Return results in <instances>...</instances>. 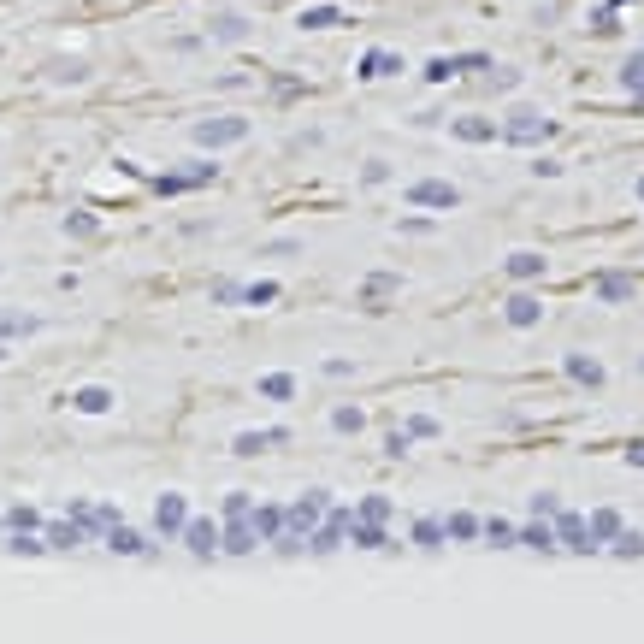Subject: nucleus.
Here are the masks:
<instances>
[{"instance_id": "25", "label": "nucleus", "mask_w": 644, "mask_h": 644, "mask_svg": "<svg viewBox=\"0 0 644 644\" xmlns=\"http://www.w3.org/2000/svg\"><path fill=\"white\" fill-rule=\"evenodd\" d=\"M597 296H603V302H627V296H633V278H627V272H603V278H597Z\"/></svg>"}, {"instance_id": "23", "label": "nucleus", "mask_w": 644, "mask_h": 644, "mask_svg": "<svg viewBox=\"0 0 644 644\" xmlns=\"http://www.w3.org/2000/svg\"><path fill=\"white\" fill-rule=\"evenodd\" d=\"M621 89L644 107V48H639V54H627V65H621Z\"/></svg>"}, {"instance_id": "29", "label": "nucleus", "mask_w": 644, "mask_h": 644, "mask_svg": "<svg viewBox=\"0 0 644 644\" xmlns=\"http://www.w3.org/2000/svg\"><path fill=\"white\" fill-rule=\"evenodd\" d=\"M585 526H591V538L603 544V538H615V532H621V515H615V509H597V515L585 520Z\"/></svg>"}, {"instance_id": "36", "label": "nucleus", "mask_w": 644, "mask_h": 644, "mask_svg": "<svg viewBox=\"0 0 644 644\" xmlns=\"http://www.w3.org/2000/svg\"><path fill=\"white\" fill-rule=\"evenodd\" d=\"M479 532H485V538H491L497 550H509V544H515V526H509V520H485Z\"/></svg>"}, {"instance_id": "43", "label": "nucleus", "mask_w": 644, "mask_h": 644, "mask_svg": "<svg viewBox=\"0 0 644 644\" xmlns=\"http://www.w3.org/2000/svg\"><path fill=\"white\" fill-rule=\"evenodd\" d=\"M591 30H597V36H615V30H621V24H615V6H603V12H591Z\"/></svg>"}, {"instance_id": "6", "label": "nucleus", "mask_w": 644, "mask_h": 644, "mask_svg": "<svg viewBox=\"0 0 644 644\" xmlns=\"http://www.w3.org/2000/svg\"><path fill=\"white\" fill-rule=\"evenodd\" d=\"M349 515H355V509H331V520L308 532V550H314V556H331V550L343 544V532H349Z\"/></svg>"}, {"instance_id": "35", "label": "nucleus", "mask_w": 644, "mask_h": 644, "mask_svg": "<svg viewBox=\"0 0 644 644\" xmlns=\"http://www.w3.org/2000/svg\"><path fill=\"white\" fill-rule=\"evenodd\" d=\"M331 426H337V432H361L367 414H361V408H331Z\"/></svg>"}, {"instance_id": "12", "label": "nucleus", "mask_w": 644, "mask_h": 644, "mask_svg": "<svg viewBox=\"0 0 644 644\" xmlns=\"http://www.w3.org/2000/svg\"><path fill=\"white\" fill-rule=\"evenodd\" d=\"M249 526H255L260 544H278V532H284V509H278V503H260V509H249Z\"/></svg>"}, {"instance_id": "3", "label": "nucleus", "mask_w": 644, "mask_h": 644, "mask_svg": "<svg viewBox=\"0 0 644 644\" xmlns=\"http://www.w3.org/2000/svg\"><path fill=\"white\" fill-rule=\"evenodd\" d=\"M219 178V166L213 160H190V172H154L148 184L160 195H184V190H201V184H213Z\"/></svg>"}, {"instance_id": "13", "label": "nucleus", "mask_w": 644, "mask_h": 644, "mask_svg": "<svg viewBox=\"0 0 644 644\" xmlns=\"http://www.w3.org/2000/svg\"><path fill=\"white\" fill-rule=\"evenodd\" d=\"M296 24H302V30H337V24H349V18H343V6L320 0V6H302V12H296Z\"/></svg>"}, {"instance_id": "2", "label": "nucleus", "mask_w": 644, "mask_h": 644, "mask_svg": "<svg viewBox=\"0 0 644 644\" xmlns=\"http://www.w3.org/2000/svg\"><path fill=\"white\" fill-rule=\"evenodd\" d=\"M249 119H237V113H219V119H195V142L201 148H237V142H249Z\"/></svg>"}, {"instance_id": "40", "label": "nucleus", "mask_w": 644, "mask_h": 644, "mask_svg": "<svg viewBox=\"0 0 644 644\" xmlns=\"http://www.w3.org/2000/svg\"><path fill=\"white\" fill-rule=\"evenodd\" d=\"M402 432H408V438H438V420H432V414H414Z\"/></svg>"}, {"instance_id": "20", "label": "nucleus", "mask_w": 644, "mask_h": 644, "mask_svg": "<svg viewBox=\"0 0 644 644\" xmlns=\"http://www.w3.org/2000/svg\"><path fill=\"white\" fill-rule=\"evenodd\" d=\"M42 544H48V550H77V544H83V526H71V520H54V526H48V520H42Z\"/></svg>"}, {"instance_id": "18", "label": "nucleus", "mask_w": 644, "mask_h": 644, "mask_svg": "<svg viewBox=\"0 0 644 644\" xmlns=\"http://www.w3.org/2000/svg\"><path fill=\"white\" fill-rule=\"evenodd\" d=\"M71 408H77V414H107V408H113V390H107V385L71 390Z\"/></svg>"}, {"instance_id": "45", "label": "nucleus", "mask_w": 644, "mask_h": 644, "mask_svg": "<svg viewBox=\"0 0 644 644\" xmlns=\"http://www.w3.org/2000/svg\"><path fill=\"white\" fill-rule=\"evenodd\" d=\"M213 302H243V284H231V278H219V284H213Z\"/></svg>"}, {"instance_id": "39", "label": "nucleus", "mask_w": 644, "mask_h": 644, "mask_svg": "<svg viewBox=\"0 0 644 644\" xmlns=\"http://www.w3.org/2000/svg\"><path fill=\"white\" fill-rule=\"evenodd\" d=\"M249 509H255L249 491H231V497H225V520H249Z\"/></svg>"}, {"instance_id": "21", "label": "nucleus", "mask_w": 644, "mask_h": 644, "mask_svg": "<svg viewBox=\"0 0 644 644\" xmlns=\"http://www.w3.org/2000/svg\"><path fill=\"white\" fill-rule=\"evenodd\" d=\"M349 538H355L361 550H385V544H390L385 526H379V520H361V515H349Z\"/></svg>"}, {"instance_id": "42", "label": "nucleus", "mask_w": 644, "mask_h": 644, "mask_svg": "<svg viewBox=\"0 0 644 644\" xmlns=\"http://www.w3.org/2000/svg\"><path fill=\"white\" fill-rule=\"evenodd\" d=\"M390 290H396V278L379 272V278H367V290H361V296H367V302H379V296H390Z\"/></svg>"}, {"instance_id": "31", "label": "nucleus", "mask_w": 644, "mask_h": 644, "mask_svg": "<svg viewBox=\"0 0 644 644\" xmlns=\"http://www.w3.org/2000/svg\"><path fill=\"white\" fill-rule=\"evenodd\" d=\"M260 396L284 402V396H296V379H290V373H266V379H260Z\"/></svg>"}, {"instance_id": "48", "label": "nucleus", "mask_w": 644, "mask_h": 644, "mask_svg": "<svg viewBox=\"0 0 644 644\" xmlns=\"http://www.w3.org/2000/svg\"><path fill=\"white\" fill-rule=\"evenodd\" d=\"M627 467H644V444H633V450H627Z\"/></svg>"}, {"instance_id": "9", "label": "nucleus", "mask_w": 644, "mask_h": 644, "mask_svg": "<svg viewBox=\"0 0 644 644\" xmlns=\"http://www.w3.org/2000/svg\"><path fill=\"white\" fill-rule=\"evenodd\" d=\"M119 520L113 503H71V526H83V532H107Z\"/></svg>"}, {"instance_id": "44", "label": "nucleus", "mask_w": 644, "mask_h": 644, "mask_svg": "<svg viewBox=\"0 0 644 644\" xmlns=\"http://www.w3.org/2000/svg\"><path fill=\"white\" fill-rule=\"evenodd\" d=\"M355 515H361V520H385V515H390V497H367Z\"/></svg>"}, {"instance_id": "7", "label": "nucleus", "mask_w": 644, "mask_h": 644, "mask_svg": "<svg viewBox=\"0 0 644 644\" xmlns=\"http://www.w3.org/2000/svg\"><path fill=\"white\" fill-rule=\"evenodd\" d=\"M408 201H414V207H455L461 190L444 184V178H420V184H408Z\"/></svg>"}, {"instance_id": "26", "label": "nucleus", "mask_w": 644, "mask_h": 644, "mask_svg": "<svg viewBox=\"0 0 644 644\" xmlns=\"http://www.w3.org/2000/svg\"><path fill=\"white\" fill-rule=\"evenodd\" d=\"M562 367H568V379H574V385H603V367H597V361H585V355H568V361H562Z\"/></svg>"}, {"instance_id": "11", "label": "nucleus", "mask_w": 644, "mask_h": 644, "mask_svg": "<svg viewBox=\"0 0 644 644\" xmlns=\"http://www.w3.org/2000/svg\"><path fill=\"white\" fill-rule=\"evenodd\" d=\"M503 320H509V325H520V331H526V325H538V320H544V302H538V296H526V290H520V296H509V302H503Z\"/></svg>"}, {"instance_id": "34", "label": "nucleus", "mask_w": 644, "mask_h": 644, "mask_svg": "<svg viewBox=\"0 0 644 644\" xmlns=\"http://www.w3.org/2000/svg\"><path fill=\"white\" fill-rule=\"evenodd\" d=\"M6 526H12V532H42V515H36L30 503H18V509L6 515Z\"/></svg>"}, {"instance_id": "17", "label": "nucleus", "mask_w": 644, "mask_h": 644, "mask_svg": "<svg viewBox=\"0 0 644 644\" xmlns=\"http://www.w3.org/2000/svg\"><path fill=\"white\" fill-rule=\"evenodd\" d=\"M515 544H526V550H544V556H550V550H562V544H556V526H550V520H532V526H520Z\"/></svg>"}, {"instance_id": "46", "label": "nucleus", "mask_w": 644, "mask_h": 644, "mask_svg": "<svg viewBox=\"0 0 644 644\" xmlns=\"http://www.w3.org/2000/svg\"><path fill=\"white\" fill-rule=\"evenodd\" d=\"M65 231H77V237H95V219H89V213H71V219H65Z\"/></svg>"}, {"instance_id": "14", "label": "nucleus", "mask_w": 644, "mask_h": 644, "mask_svg": "<svg viewBox=\"0 0 644 644\" xmlns=\"http://www.w3.org/2000/svg\"><path fill=\"white\" fill-rule=\"evenodd\" d=\"M207 36H213V42H249V18H243V12H213Z\"/></svg>"}, {"instance_id": "16", "label": "nucleus", "mask_w": 644, "mask_h": 644, "mask_svg": "<svg viewBox=\"0 0 644 644\" xmlns=\"http://www.w3.org/2000/svg\"><path fill=\"white\" fill-rule=\"evenodd\" d=\"M107 550H113V556H148V538L113 520V526H107Z\"/></svg>"}, {"instance_id": "30", "label": "nucleus", "mask_w": 644, "mask_h": 644, "mask_svg": "<svg viewBox=\"0 0 644 644\" xmlns=\"http://www.w3.org/2000/svg\"><path fill=\"white\" fill-rule=\"evenodd\" d=\"M6 550H12V556H42L48 544H42V532H12V538H6Z\"/></svg>"}, {"instance_id": "49", "label": "nucleus", "mask_w": 644, "mask_h": 644, "mask_svg": "<svg viewBox=\"0 0 644 644\" xmlns=\"http://www.w3.org/2000/svg\"><path fill=\"white\" fill-rule=\"evenodd\" d=\"M639 201H644V178H639Z\"/></svg>"}, {"instance_id": "5", "label": "nucleus", "mask_w": 644, "mask_h": 644, "mask_svg": "<svg viewBox=\"0 0 644 644\" xmlns=\"http://www.w3.org/2000/svg\"><path fill=\"white\" fill-rule=\"evenodd\" d=\"M184 520H190V503H184L178 491H166V497L154 503V532H160V538H178V532H184Z\"/></svg>"}, {"instance_id": "10", "label": "nucleus", "mask_w": 644, "mask_h": 644, "mask_svg": "<svg viewBox=\"0 0 644 644\" xmlns=\"http://www.w3.org/2000/svg\"><path fill=\"white\" fill-rule=\"evenodd\" d=\"M178 538H184V544H190L195 556H213V550H219V526H213V520H184V532H178Z\"/></svg>"}, {"instance_id": "37", "label": "nucleus", "mask_w": 644, "mask_h": 644, "mask_svg": "<svg viewBox=\"0 0 644 644\" xmlns=\"http://www.w3.org/2000/svg\"><path fill=\"white\" fill-rule=\"evenodd\" d=\"M450 77H461L450 54H438V60H426V83H450Z\"/></svg>"}, {"instance_id": "22", "label": "nucleus", "mask_w": 644, "mask_h": 644, "mask_svg": "<svg viewBox=\"0 0 644 644\" xmlns=\"http://www.w3.org/2000/svg\"><path fill=\"white\" fill-rule=\"evenodd\" d=\"M450 136H461V142H497V125L491 119H450Z\"/></svg>"}, {"instance_id": "32", "label": "nucleus", "mask_w": 644, "mask_h": 644, "mask_svg": "<svg viewBox=\"0 0 644 644\" xmlns=\"http://www.w3.org/2000/svg\"><path fill=\"white\" fill-rule=\"evenodd\" d=\"M48 77H54V83H83V77H89V65H83V60H54V65H48Z\"/></svg>"}, {"instance_id": "27", "label": "nucleus", "mask_w": 644, "mask_h": 644, "mask_svg": "<svg viewBox=\"0 0 644 644\" xmlns=\"http://www.w3.org/2000/svg\"><path fill=\"white\" fill-rule=\"evenodd\" d=\"M36 314H6V308H0V337H30V331H36Z\"/></svg>"}, {"instance_id": "28", "label": "nucleus", "mask_w": 644, "mask_h": 644, "mask_svg": "<svg viewBox=\"0 0 644 644\" xmlns=\"http://www.w3.org/2000/svg\"><path fill=\"white\" fill-rule=\"evenodd\" d=\"M609 550H615L621 562H633V556H644V538H639V532H627V526H621V532L609 538Z\"/></svg>"}, {"instance_id": "15", "label": "nucleus", "mask_w": 644, "mask_h": 644, "mask_svg": "<svg viewBox=\"0 0 644 644\" xmlns=\"http://www.w3.org/2000/svg\"><path fill=\"white\" fill-rule=\"evenodd\" d=\"M290 432L284 426H272V432H237L231 438V455H260V450H272V444H284Z\"/></svg>"}, {"instance_id": "24", "label": "nucleus", "mask_w": 644, "mask_h": 644, "mask_svg": "<svg viewBox=\"0 0 644 644\" xmlns=\"http://www.w3.org/2000/svg\"><path fill=\"white\" fill-rule=\"evenodd\" d=\"M219 544H225L231 556H249V550H255V544H260V538H255V526H249V520H231V532H225Z\"/></svg>"}, {"instance_id": "38", "label": "nucleus", "mask_w": 644, "mask_h": 644, "mask_svg": "<svg viewBox=\"0 0 644 644\" xmlns=\"http://www.w3.org/2000/svg\"><path fill=\"white\" fill-rule=\"evenodd\" d=\"M243 302L260 308V302H278V284H243Z\"/></svg>"}, {"instance_id": "1", "label": "nucleus", "mask_w": 644, "mask_h": 644, "mask_svg": "<svg viewBox=\"0 0 644 644\" xmlns=\"http://www.w3.org/2000/svg\"><path fill=\"white\" fill-rule=\"evenodd\" d=\"M497 136H503V142H520V148H532V142H550V136H556V119H550V113H538V107H515V113L497 125Z\"/></svg>"}, {"instance_id": "8", "label": "nucleus", "mask_w": 644, "mask_h": 644, "mask_svg": "<svg viewBox=\"0 0 644 644\" xmlns=\"http://www.w3.org/2000/svg\"><path fill=\"white\" fill-rule=\"evenodd\" d=\"M402 71V54H390V48H367L361 65H355V77H367V83H379V77H396Z\"/></svg>"}, {"instance_id": "19", "label": "nucleus", "mask_w": 644, "mask_h": 644, "mask_svg": "<svg viewBox=\"0 0 644 644\" xmlns=\"http://www.w3.org/2000/svg\"><path fill=\"white\" fill-rule=\"evenodd\" d=\"M503 266H509V278H520V284L544 278V255H538V249H515V255L503 260Z\"/></svg>"}, {"instance_id": "33", "label": "nucleus", "mask_w": 644, "mask_h": 644, "mask_svg": "<svg viewBox=\"0 0 644 644\" xmlns=\"http://www.w3.org/2000/svg\"><path fill=\"white\" fill-rule=\"evenodd\" d=\"M414 544H420V550H438V544H444V520H420V526H414Z\"/></svg>"}, {"instance_id": "47", "label": "nucleus", "mask_w": 644, "mask_h": 644, "mask_svg": "<svg viewBox=\"0 0 644 644\" xmlns=\"http://www.w3.org/2000/svg\"><path fill=\"white\" fill-rule=\"evenodd\" d=\"M556 509H562L556 497H532V515H538V520H550V515H556Z\"/></svg>"}, {"instance_id": "41", "label": "nucleus", "mask_w": 644, "mask_h": 644, "mask_svg": "<svg viewBox=\"0 0 644 644\" xmlns=\"http://www.w3.org/2000/svg\"><path fill=\"white\" fill-rule=\"evenodd\" d=\"M444 532H450V538H479V520H473V515H450Z\"/></svg>"}, {"instance_id": "4", "label": "nucleus", "mask_w": 644, "mask_h": 644, "mask_svg": "<svg viewBox=\"0 0 644 644\" xmlns=\"http://www.w3.org/2000/svg\"><path fill=\"white\" fill-rule=\"evenodd\" d=\"M556 544L562 550H574V556H591V550H603L597 538H591V526H585V515H574V509H556Z\"/></svg>"}]
</instances>
